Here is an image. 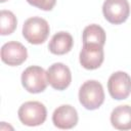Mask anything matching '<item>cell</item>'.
Returning <instances> with one entry per match:
<instances>
[{
	"instance_id": "cell-7",
	"label": "cell",
	"mask_w": 131,
	"mask_h": 131,
	"mask_svg": "<svg viewBox=\"0 0 131 131\" xmlns=\"http://www.w3.org/2000/svg\"><path fill=\"white\" fill-rule=\"evenodd\" d=\"M47 72V79L48 84L55 89L62 91L67 89L71 82H72V73L68 66H66L62 62H55L52 63Z\"/></svg>"
},
{
	"instance_id": "cell-13",
	"label": "cell",
	"mask_w": 131,
	"mask_h": 131,
	"mask_svg": "<svg viewBox=\"0 0 131 131\" xmlns=\"http://www.w3.org/2000/svg\"><path fill=\"white\" fill-rule=\"evenodd\" d=\"M105 40H106V35L104 30L96 24L87 26L83 31L82 34L83 44H95L103 47V45L105 44Z\"/></svg>"
},
{
	"instance_id": "cell-2",
	"label": "cell",
	"mask_w": 131,
	"mask_h": 131,
	"mask_svg": "<svg viewBox=\"0 0 131 131\" xmlns=\"http://www.w3.org/2000/svg\"><path fill=\"white\" fill-rule=\"evenodd\" d=\"M50 32V27L46 19L33 16L28 18L23 26V36L31 44L39 45L44 43Z\"/></svg>"
},
{
	"instance_id": "cell-14",
	"label": "cell",
	"mask_w": 131,
	"mask_h": 131,
	"mask_svg": "<svg viewBox=\"0 0 131 131\" xmlns=\"http://www.w3.org/2000/svg\"><path fill=\"white\" fill-rule=\"evenodd\" d=\"M0 24H1V30L0 34L2 36L10 35L12 34L17 26V19L16 16L11 12L10 10H1L0 12Z\"/></svg>"
},
{
	"instance_id": "cell-15",
	"label": "cell",
	"mask_w": 131,
	"mask_h": 131,
	"mask_svg": "<svg viewBox=\"0 0 131 131\" xmlns=\"http://www.w3.org/2000/svg\"><path fill=\"white\" fill-rule=\"evenodd\" d=\"M27 2L41 10L49 11L55 6L56 0H27Z\"/></svg>"
},
{
	"instance_id": "cell-11",
	"label": "cell",
	"mask_w": 131,
	"mask_h": 131,
	"mask_svg": "<svg viewBox=\"0 0 131 131\" xmlns=\"http://www.w3.org/2000/svg\"><path fill=\"white\" fill-rule=\"evenodd\" d=\"M74 45V39L68 32H58L54 34L49 41L48 49L52 54L62 55L71 51Z\"/></svg>"
},
{
	"instance_id": "cell-8",
	"label": "cell",
	"mask_w": 131,
	"mask_h": 131,
	"mask_svg": "<svg viewBox=\"0 0 131 131\" xmlns=\"http://www.w3.org/2000/svg\"><path fill=\"white\" fill-rule=\"evenodd\" d=\"M104 59L103 47L95 44H83L79 54L81 66L86 70L98 69Z\"/></svg>"
},
{
	"instance_id": "cell-3",
	"label": "cell",
	"mask_w": 131,
	"mask_h": 131,
	"mask_svg": "<svg viewBox=\"0 0 131 131\" xmlns=\"http://www.w3.org/2000/svg\"><path fill=\"white\" fill-rule=\"evenodd\" d=\"M17 116L19 121L26 126H39L45 122L47 110L40 101H27L19 106Z\"/></svg>"
},
{
	"instance_id": "cell-12",
	"label": "cell",
	"mask_w": 131,
	"mask_h": 131,
	"mask_svg": "<svg viewBox=\"0 0 131 131\" xmlns=\"http://www.w3.org/2000/svg\"><path fill=\"white\" fill-rule=\"evenodd\" d=\"M111 123L115 129L130 130L131 129V106L128 104L115 107L111 114Z\"/></svg>"
},
{
	"instance_id": "cell-16",
	"label": "cell",
	"mask_w": 131,
	"mask_h": 131,
	"mask_svg": "<svg viewBox=\"0 0 131 131\" xmlns=\"http://www.w3.org/2000/svg\"><path fill=\"white\" fill-rule=\"evenodd\" d=\"M1 1V3H3V2H5V1H7V0H0Z\"/></svg>"
},
{
	"instance_id": "cell-6",
	"label": "cell",
	"mask_w": 131,
	"mask_h": 131,
	"mask_svg": "<svg viewBox=\"0 0 131 131\" xmlns=\"http://www.w3.org/2000/svg\"><path fill=\"white\" fill-rule=\"evenodd\" d=\"M107 90L114 99H126L131 93V77L122 71L115 72L108 78Z\"/></svg>"
},
{
	"instance_id": "cell-5",
	"label": "cell",
	"mask_w": 131,
	"mask_h": 131,
	"mask_svg": "<svg viewBox=\"0 0 131 131\" xmlns=\"http://www.w3.org/2000/svg\"><path fill=\"white\" fill-rule=\"evenodd\" d=\"M102 13L108 23L113 25L123 24L130 14L129 2L128 0H104Z\"/></svg>"
},
{
	"instance_id": "cell-4",
	"label": "cell",
	"mask_w": 131,
	"mask_h": 131,
	"mask_svg": "<svg viewBox=\"0 0 131 131\" xmlns=\"http://www.w3.org/2000/svg\"><path fill=\"white\" fill-rule=\"evenodd\" d=\"M21 85L30 93H41L47 85V72L39 66L28 67L21 74Z\"/></svg>"
},
{
	"instance_id": "cell-9",
	"label": "cell",
	"mask_w": 131,
	"mask_h": 131,
	"mask_svg": "<svg viewBox=\"0 0 131 131\" xmlns=\"http://www.w3.org/2000/svg\"><path fill=\"white\" fill-rule=\"evenodd\" d=\"M27 48L17 41H9L1 47V60L11 67H16L26 61Z\"/></svg>"
},
{
	"instance_id": "cell-10",
	"label": "cell",
	"mask_w": 131,
	"mask_h": 131,
	"mask_svg": "<svg viewBox=\"0 0 131 131\" xmlns=\"http://www.w3.org/2000/svg\"><path fill=\"white\" fill-rule=\"evenodd\" d=\"M77 110L70 104H62L56 107L52 114V123L58 129H72L78 124Z\"/></svg>"
},
{
	"instance_id": "cell-1",
	"label": "cell",
	"mask_w": 131,
	"mask_h": 131,
	"mask_svg": "<svg viewBox=\"0 0 131 131\" xmlns=\"http://www.w3.org/2000/svg\"><path fill=\"white\" fill-rule=\"evenodd\" d=\"M79 101L86 110H97L104 101L102 85L96 80H88L84 82L79 89Z\"/></svg>"
}]
</instances>
